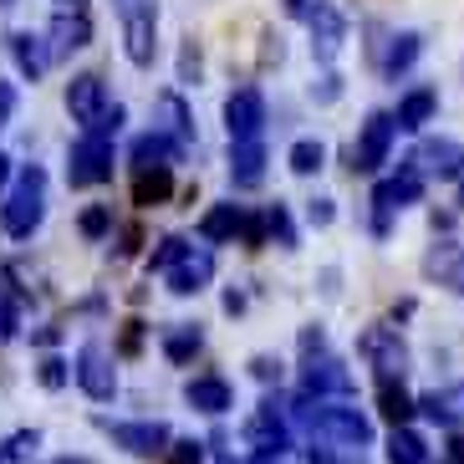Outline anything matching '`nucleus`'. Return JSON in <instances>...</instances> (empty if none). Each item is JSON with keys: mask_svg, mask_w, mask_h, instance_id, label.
Listing matches in <instances>:
<instances>
[{"mask_svg": "<svg viewBox=\"0 0 464 464\" xmlns=\"http://www.w3.org/2000/svg\"><path fill=\"white\" fill-rule=\"evenodd\" d=\"M296 419L306 423L312 434L332 439V444H353V450H362V444L372 439L368 413H357L353 403H337V398H322V403L301 398V403H296Z\"/></svg>", "mask_w": 464, "mask_h": 464, "instance_id": "nucleus-1", "label": "nucleus"}, {"mask_svg": "<svg viewBox=\"0 0 464 464\" xmlns=\"http://www.w3.org/2000/svg\"><path fill=\"white\" fill-rule=\"evenodd\" d=\"M306 15H312V52H316V62H332V56L342 52V36H347L342 11H337V5H327V0H316Z\"/></svg>", "mask_w": 464, "mask_h": 464, "instance_id": "nucleus-15", "label": "nucleus"}, {"mask_svg": "<svg viewBox=\"0 0 464 464\" xmlns=\"http://www.w3.org/2000/svg\"><path fill=\"white\" fill-rule=\"evenodd\" d=\"M164 281H169L174 296H194V291H205L209 281H215V256H209V246H189Z\"/></svg>", "mask_w": 464, "mask_h": 464, "instance_id": "nucleus-13", "label": "nucleus"}, {"mask_svg": "<svg viewBox=\"0 0 464 464\" xmlns=\"http://www.w3.org/2000/svg\"><path fill=\"white\" fill-rule=\"evenodd\" d=\"M225 128H230V143H250V138L266 133V97H260V87H235L230 102H225Z\"/></svg>", "mask_w": 464, "mask_h": 464, "instance_id": "nucleus-10", "label": "nucleus"}, {"mask_svg": "<svg viewBox=\"0 0 464 464\" xmlns=\"http://www.w3.org/2000/svg\"><path fill=\"white\" fill-rule=\"evenodd\" d=\"M0 5H11V0H0Z\"/></svg>", "mask_w": 464, "mask_h": 464, "instance_id": "nucleus-51", "label": "nucleus"}, {"mask_svg": "<svg viewBox=\"0 0 464 464\" xmlns=\"http://www.w3.org/2000/svg\"><path fill=\"white\" fill-rule=\"evenodd\" d=\"M250 372H256L260 382H281V362H276V357H266V353H260L256 362H250Z\"/></svg>", "mask_w": 464, "mask_h": 464, "instance_id": "nucleus-41", "label": "nucleus"}, {"mask_svg": "<svg viewBox=\"0 0 464 464\" xmlns=\"http://www.w3.org/2000/svg\"><path fill=\"white\" fill-rule=\"evenodd\" d=\"M357 353L372 357V368L382 378H403V368H409V353H403V342H398L393 327H368L357 337Z\"/></svg>", "mask_w": 464, "mask_h": 464, "instance_id": "nucleus-12", "label": "nucleus"}, {"mask_svg": "<svg viewBox=\"0 0 464 464\" xmlns=\"http://www.w3.org/2000/svg\"><path fill=\"white\" fill-rule=\"evenodd\" d=\"M419 413L429 423H444V429L464 423V382H450V388H439V393H423L419 398Z\"/></svg>", "mask_w": 464, "mask_h": 464, "instance_id": "nucleus-19", "label": "nucleus"}, {"mask_svg": "<svg viewBox=\"0 0 464 464\" xmlns=\"http://www.w3.org/2000/svg\"><path fill=\"white\" fill-rule=\"evenodd\" d=\"M169 464H205V444H194V439L169 444Z\"/></svg>", "mask_w": 464, "mask_h": 464, "instance_id": "nucleus-38", "label": "nucleus"}, {"mask_svg": "<svg viewBox=\"0 0 464 464\" xmlns=\"http://www.w3.org/2000/svg\"><path fill=\"white\" fill-rule=\"evenodd\" d=\"M11 118H15V87L0 77V128L11 123Z\"/></svg>", "mask_w": 464, "mask_h": 464, "instance_id": "nucleus-42", "label": "nucleus"}, {"mask_svg": "<svg viewBox=\"0 0 464 464\" xmlns=\"http://www.w3.org/2000/svg\"><path fill=\"white\" fill-rule=\"evenodd\" d=\"M72 372H77V388H82L92 403H108L112 393H118V372H112V357L102 342H87L82 353H77V362H72Z\"/></svg>", "mask_w": 464, "mask_h": 464, "instance_id": "nucleus-7", "label": "nucleus"}, {"mask_svg": "<svg viewBox=\"0 0 464 464\" xmlns=\"http://www.w3.org/2000/svg\"><path fill=\"white\" fill-rule=\"evenodd\" d=\"M169 194H174V174H169V169H138V179H133V205L153 209V205H164Z\"/></svg>", "mask_w": 464, "mask_h": 464, "instance_id": "nucleus-29", "label": "nucleus"}, {"mask_svg": "<svg viewBox=\"0 0 464 464\" xmlns=\"http://www.w3.org/2000/svg\"><path fill=\"white\" fill-rule=\"evenodd\" d=\"M434 108H439V97H434V87H413L409 97H403V102H398V128H403V133H419L423 123H429V118H434Z\"/></svg>", "mask_w": 464, "mask_h": 464, "instance_id": "nucleus-27", "label": "nucleus"}, {"mask_svg": "<svg viewBox=\"0 0 464 464\" xmlns=\"http://www.w3.org/2000/svg\"><path fill=\"white\" fill-rule=\"evenodd\" d=\"M36 444H42V434H36V429H21V434H11L5 444H0V459H26Z\"/></svg>", "mask_w": 464, "mask_h": 464, "instance_id": "nucleus-37", "label": "nucleus"}, {"mask_svg": "<svg viewBox=\"0 0 464 464\" xmlns=\"http://www.w3.org/2000/svg\"><path fill=\"white\" fill-rule=\"evenodd\" d=\"M97 429H102L118 450L138 454V459H153V454H164L169 444H174L169 423H112V419H97Z\"/></svg>", "mask_w": 464, "mask_h": 464, "instance_id": "nucleus-8", "label": "nucleus"}, {"mask_svg": "<svg viewBox=\"0 0 464 464\" xmlns=\"http://www.w3.org/2000/svg\"><path fill=\"white\" fill-rule=\"evenodd\" d=\"M423 42L413 36V31H403V36H393L388 42V52H382V77H398V72H409L413 62H419Z\"/></svg>", "mask_w": 464, "mask_h": 464, "instance_id": "nucleus-31", "label": "nucleus"}, {"mask_svg": "<svg viewBox=\"0 0 464 464\" xmlns=\"http://www.w3.org/2000/svg\"><path fill=\"white\" fill-rule=\"evenodd\" d=\"M56 464H92V459H56Z\"/></svg>", "mask_w": 464, "mask_h": 464, "instance_id": "nucleus-49", "label": "nucleus"}, {"mask_svg": "<svg viewBox=\"0 0 464 464\" xmlns=\"http://www.w3.org/2000/svg\"><path fill=\"white\" fill-rule=\"evenodd\" d=\"M72 378H77V372H72V362H62V357H42V368H36V382H42V388H67Z\"/></svg>", "mask_w": 464, "mask_h": 464, "instance_id": "nucleus-36", "label": "nucleus"}, {"mask_svg": "<svg viewBox=\"0 0 464 464\" xmlns=\"http://www.w3.org/2000/svg\"><path fill=\"white\" fill-rule=\"evenodd\" d=\"M306 464H337V459H332L327 444H312V450H306Z\"/></svg>", "mask_w": 464, "mask_h": 464, "instance_id": "nucleus-44", "label": "nucleus"}, {"mask_svg": "<svg viewBox=\"0 0 464 464\" xmlns=\"http://www.w3.org/2000/svg\"><path fill=\"white\" fill-rule=\"evenodd\" d=\"M230 179H235V189H256L260 179H266V143H260V138H250V143H235V153H230Z\"/></svg>", "mask_w": 464, "mask_h": 464, "instance_id": "nucleus-20", "label": "nucleus"}, {"mask_svg": "<svg viewBox=\"0 0 464 464\" xmlns=\"http://www.w3.org/2000/svg\"><path fill=\"white\" fill-rule=\"evenodd\" d=\"M77 230H82L87 240H102V235L112 230V205H92V209H82V219H77Z\"/></svg>", "mask_w": 464, "mask_h": 464, "instance_id": "nucleus-35", "label": "nucleus"}, {"mask_svg": "<svg viewBox=\"0 0 464 464\" xmlns=\"http://www.w3.org/2000/svg\"><path fill=\"white\" fill-rule=\"evenodd\" d=\"M266 230H271V240H276L281 250H296V225H291L286 205H271V209H266Z\"/></svg>", "mask_w": 464, "mask_h": 464, "instance_id": "nucleus-33", "label": "nucleus"}, {"mask_svg": "<svg viewBox=\"0 0 464 464\" xmlns=\"http://www.w3.org/2000/svg\"><path fill=\"white\" fill-rule=\"evenodd\" d=\"M174 159H184V149H179L174 138H164L159 128L143 133V138H133V164L138 169H169Z\"/></svg>", "mask_w": 464, "mask_h": 464, "instance_id": "nucleus-24", "label": "nucleus"}, {"mask_svg": "<svg viewBox=\"0 0 464 464\" xmlns=\"http://www.w3.org/2000/svg\"><path fill=\"white\" fill-rule=\"evenodd\" d=\"M246 439H250V450L260 454V464L281 459V454L291 450V429H286V413H281V398H276V393L260 403V413L250 419Z\"/></svg>", "mask_w": 464, "mask_h": 464, "instance_id": "nucleus-4", "label": "nucleus"}, {"mask_svg": "<svg viewBox=\"0 0 464 464\" xmlns=\"http://www.w3.org/2000/svg\"><path fill=\"white\" fill-rule=\"evenodd\" d=\"M5 184H11V159L0 153V189H5Z\"/></svg>", "mask_w": 464, "mask_h": 464, "instance_id": "nucleus-47", "label": "nucleus"}, {"mask_svg": "<svg viewBox=\"0 0 464 464\" xmlns=\"http://www.w3.org/2000/svg\"><path fill=\"white\" fill-rule=\"evenodd\" d=\"M72 189H92V184H108L112 179V138L102 133H82L72 143V164H67Z\"/></svg>", "mask_w": 464, "mask_h": 464, "instance_id": "nucleus-3", "label": "nucleus"}, {"mask_svg": "<svg viewBox=\"0 0 464 464\" xmlns=\"http://www.w3.org/2000/svg\"><path fill=\"white\" fill-rule=\"evenodd\" d=\"M388 464H429V444H423V434H413L409 423L393 429V434H388Z\"/></svg>", "mask_w": 464, "mask_h": 464, "instance_id": "nucleus-30", "label": "nucleus"}, {"mask_svg": "<svg viewBox=\"0 0 464 464\" xmlns=\"http://www.w3.org/2000/svg\"><path fill=\"white\" fill-rule=\"evenodd\" d=\"M92 42V21H87V11H62L52 21V56H67L77 52V46Z\"/></svg>", "mask_w": 464, "mask_h": 464, "instance_id": "nucleus-21", "label": "nucleus"}, {"mask_svg": "<svg viewBox=\"0 0 464 464\" xmlns=\"http://www.w3.org/2000/svg\"><path fill=\"white\" fill-rule=\"evenodd\" d=\"M378 403H382V419L393 423V429H403V423L419 413V403L409 398V388H403V378H382L378 382Z\"/></svg>", "mask_w": 464, "mask_h": 464, "instance_id": "nucleus-26", "label": "nucleus"}, {"mask_svg": "<svg viewBox=\"0 0 464 464\" xmlns=\"http://www.w3.org/2000/svg\"><path fill=\"white\" fill-rule=\"evenodd\" d=\"M286 11H291V15H306L312 5H306V0H286Z\"/></svg>", "mask_w": 464, "mask_h": 464, "instance_id": "nucleus-48", "label": "nucleus"}, {"mask_svg": "<svg viewBox=\"0 0 464 464\" xmlns=\"http://www.w3.org/2000/svg\"><path fill=\"white\" fill-rule=\"evenodd\" d=\"M332 215H337L332 199H312V205H306V219H312V225H332Z\"/></svg>", "mask_w": 464, "mask_h": 464, "instance_id": "nucleus-43", "label": "nucleus"}, {"mask_svg": "<svg viewBox=\"0 0 464 464\" xmlns=\"http://www.w3.org/2000/svg\"><path fill=\"white\" fill-rule=\"evenodd\" d=\"M184 403H189V409H199V413H209V419H219V413L235 409V388L225 378H215V372H205V378H189Z\"/></svg>", "mask_w": 464, "mask_h": 464, "instance_id": "nucleus-17", "label": "nucleus"}, {"mask_svg": "<svg viewBox=\"0 0 464 464\" xmlns=\"http://www.w3.org/2000/svg\"><path fill=\"white\" fill-rule=\"evenodd\" d=\"M108 108H112V102H108V87H102V77H97V72H82V77H72V87H67V112L77 118V123L92 128Z\"/></svg>", "mask_w": 464, "mask_h": 464, "instance_id": "nucleus-14", "label": "nucleus"}, {"mask_svg": "<svg viewBox=\"0 0 464 464\" xmlns=\"http://www.w3.org/2000/svg\"><path fill=\"white\" fill-rule=\"evenodd\" d=\"M11 52H15V62H21V72H26L31 82H36V77L52 67V46H46L42 36H31V31H15V36H11Z\"/></svg>", "mask_w": 464, "mask_h": 464, "instance_id": "nucleus-28", "label": "nucleus"}, {"mask_svg": "<svg viewBox=\"0 0 464 464\" xmlns=\"http://www.w3.org/2000/svg\"><path fill=\"white\" fill-rule=\"evenodd\" d=\"M153 108H159V118H164V123H159V133L174 138L179 149H189V143H194V123H189V112H184V97H179V92H159V102H153Z\"/></svg>", "mask_w": 464, "mask_h": 464, "instance_id": "nucleus-23", "label": "nucleus"}, {"mask_svg": "<svg viewBox=\"0 0 464 464\" xmlns=\"http://www.w3.org/2000/svg\"><path fill=\"white\" fill-rule=\"evenodd\" d=\"M353 393H357V382L337 357H312L301 368V398H312V403H322V398H353Z\"/></svg>", "mask_w": 464, "mask_h": 464, "instance_id": "nucleus-9", "label": "nucleus"}, {"mask_svg": "<svg viewBox=\"0 0 464 464\" xmlns=\"http://www.w3.org/2000/svg\"><path fill=\"white\" fill-rule=\"evenodd\" d=\"M423 199V174L413 164H403L393 179H382L378 189H372V205H378V219H372V230H388V215L403 205H419Z\"/></svg>", "mask_w": 464, "mask_h": 464, "instance_id": "nucleus-11", "label": "nucleus"}, {"mask_svg": "<svg viewBox=\"0 0 464 464\" xmlns=\"http://www.w3.org/2000/svg\"><path fill=\"white\" fill-rule=\"evenodd\" d=\"M423 271L434 276L439 286H450L454 296H464V246H454V240H439V246L423 256Z\"/></svg>", "mask_w": 464, "mask_h": 464, "instance_id": "nucleus-18", "label": "nucleus"}, {"mask_svg": "<svg viewBox=\"0 0 464 464\" xmlns=\"http://www.w3.org/2000/svg\"><path fill=\"white\" fill-rule=\"evenodd\" d=\"M286 164H291V174L312 179L316 169L327 164V149H322V138H296V143H291V153H286Z\"/></svg>", "mask_w": 464, "mask_h": 464, "instance_id": "nucleus-32", "label": "nucleus"}, {"mask_svg": "<svg viewBox=\"0 0 464 464\" xmlns=\"http://www.w3.org/2000/svg\"><path fill=\"white\" fill-rule=\"evenodd\" d=\"M450 464H464V434L450 439Z\"/></svg>", "mask_w": 464, "mask_h": 464, "instance_id": "nucleus-46", "label": "nucleus"}, {"mask_svg": "<svg viewBox=\"0 0 464 464\" xmlns=\"http://www.w3.org/2000/svg\"><path fill=\"white\" fill-rule=\"evenodd\" d=\"M159 347H164V357L174 362V368H184L199 347H205V332L189 327V322H174V327H164V337H159Z\"/></svg>", "mask_w": 464, "mask_h": 464, "instance_id": "nucleus-25", "label": "nucleus"}, {"mask_svg": "<svg viewBox=\"0 0 464 464\" xmlns=\"http://www.w3.org/2000/svg\"><path fill=\"white\" fill-rule=\"evenodd\" d=\"M337 92H342V87H337V77H322V87H316V97H322V102H332Z\"/></svg>", "mask_w": 464, "mask_h": 464, "instance_id": "nucleus-45", "label": "nucleus"}, {"mask_svg": "<svg viewBox=\"0 0 464 464\" xmlns=\"http://www.w3.org/2000/svg\"><path fill=\"white\" fill-rule=\"evenodd\" d=\"M46 215V169H21L15 174V189L5 194V205H0V230L11 235V240H31L36 225Z\"/></svg>", "mask_w": 464, "mask_h": 464, "instance_id": "nucleus-2", "label": "nucleus"}, {"mask_svg": "<svg viewBox=\"0 0 464 464\" xmlns=\"http://www.w3.org/2000/svg\"><path fill=\"white\" fill-rule=\"evenodd\" d=\"M312 357H327V332H322V327L301 332V362H312Z\"/></svg>", "mask_w": 464, "mask_h": 464, "instance_id": "nucleus-39", "label": "nucleus"}, {"mask_svg": "<svg viewBox=\"0 0 464 464\" xmlns=\"http://www.w3.org/2000/svg\"><path fill=\"white\" fill-rule=\"evenodd\" d=\"M459 205H464V184H459Z\"/></svg>", "mask_w": 464, "mask_h": 464, "instance_id": "nucleus-50", "label": "nucleus"}, {"mask_svg": "<svg viewBox=\"0 0 464 464\" xmlns=\"http://www.w3.org/2000/svg\"><path fill=\"white\" fill-rule=\"evenodd\" d=\"M153 31H159V11L153 0H123V42L133 67H153Z\"/></svg>", "mask_w": 464, "mask_h": 464, "instance_id": "nucleus-6", "label": "nucleus"}, {"mask_svg": "<svg viewBox=\"0 0 464 464\" xmlns=\"http://www.w3.org/2000/svg\"><path fill=\"white\" fill-rule=\"evenodd\" d=\"M189 250V240H179V235H169V240H159V250H153V260H149V271H159V276H169L179 266V256Z\"/></svg>", "mask_w": 464, "mask_h": 464, "instance_id": "nucleus-34", "label": "nucleus"}, {"mask_svg": "<svg viewBox=\"0 0 464 464\" xmlns=\"http://www.w3.org/2000/svg\"><path fill=\"white\" fill-rule=\"evenodd\" d=\"M235 235H246V209L240 205H215L199 219V240H209V246H225Z\"/></svg>", "mask_w": 464, "mask_h": 464, "instance_id": "nucleus-22", "label": "nucleus"}, {"mask_svg": "<svg viewBox=\"0 0 464 464\" xmlns=\"http://www.w3.org/2000/svg\"><path fill=\"white\" fill-rule=\"evenodd\" d=\"M393 133H398L393 112H372L368 123H362V133H357V143H353V169H357V174H378V169L388 164Z\"/></svg>", "mask_w": 464, "mask_h": 464, "instance_id": "nucleus-5", "label": "nucleus"}, {"mask_svg": "<svg viewBox=\"0 0 464 464\" xmlns=\"http://www.w3.org/2000/svg\"><path fill=\"white\" fill-rule=\"evenodd\" d=\"M138 347H143V322H128V327H123V337H118V353H123V357H133Z\"/></svg>", "mask_w": 464, "mask_h": 464, "instance_id": "nucleus-40", "label": "nucleus"}, {"mask_svg": "<svg viewBox=\"0 0 464 464\" xmlns=\"http://www.w3.org/2000/svg\"><path fill=\"white\" fill-rule=\"evenodd\" d=\"M419 174H439V179H464V149L450 138H429L419 153L409 159Z\"/></svg>", "mask_w": 464, "mask_h": 464, "instance_id": "nucleus-16", "label": "nucleus"}, {"mask_svg": "<svg viewBox=\"0 0 464 464\" xmlns=\"http://www.w3.org/2000/svg\"><path fill=\"white\" fill-rule=\"evenodd\" d=\"M62 5H67V0H62Z\"/></svg>", "mask_w": 464, "mask_h": 464, "instance_id": "nucleus-52", "label": "nucleus"}]
</instances>
